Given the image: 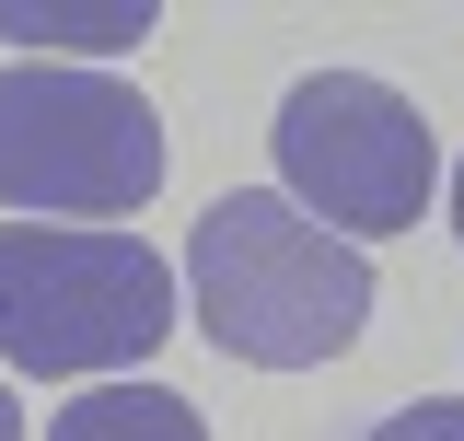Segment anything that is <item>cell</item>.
<instances>
[{
	"label": "cell",
	"instance_id": "obj_1",
	"mask_svg": "<svg viewBox=\"0 0 464 441\" xmlns=\"http://www.w3.org/2000/svg\"><path fill=\"white\" fill-rule=\"evenodd\" d=\"M186 290H198L209 348L221 360H256V372H314V360H337L348 337L372 326L360 244H337L325 220H302L290 198H244V186L198 220Z\"/></svg>",
	"mask_w": 464,
	"mask_h": 441
},
{
	"label": "cell",
	"instance_id": "obj_2",
	"mask_svg": "<svg viewBox=\"0 0 464 441\" xmlns=\"http://www.w3.org/2000/svg\"><path fill=\"white\" fill-rule=\"evenodd\" d=\"M174 337V268L140 232L0 220V360L12 372H128Z\"/></svg>",
	"mask_w": 464,
	"mask_h": 441
},
{
	"label": "cell",
	"instance_id": "obj_3",
	"mask_svg": "<svg viewBox=\"0 0 464 441\" xmlns=\"http://www.w3.org/2000/svg\"><path fill=\"white\" fill-rule=\"evenodd\" d=\"M163 186V116L105 70H58V58H12L0 70V198L12 220H82L116 232L151 210Z\"/></svg>",
	"mask_w": 464,
	"mask_h": 441
},
{
	"label": "cell",
	"instance_id": "obj_4",
	"mask_svg": "<svg viewBox=\"0 0 464 441\" xmlns=\"http://www.w3.org/2000/svg\"><path fill=\"white\" fill-rule=\"evenodd\" d=\"M267 152H279V174H290V210L325 220L337 244L348 232H418L430 186H441L430 116L406 105L395 82H372V70H314V82H290Z\"/></svg>",
	"mask_w": 464,
	"mask_h": 441
},
{
	"label": "cell",
	"instance_id": "obj_5",
	"mask_svg": "<svg viewBox=\"0 0 464 441\" xmlns=\"http://www.w3.org/2000/svg\"><path fill=\"white\" fill-rule=\"evenodd\" d=\"M47 441H209V418L163 384H93L47 418Z\"/></svg>",
	"mask_w": 464,
	"mask_h": 441
},
{
	"label": "cell",
	"instance_id": "obj_6",
	"mask_svg": "<svg viewBox=\"0 0 464 441\" xmlns=\"http://www.w3.org/2000/svg\"><path fill=\"white\" fill-rule=\"evenodd\" d=\"M0 35L35 47V58H58V47H140L151 35V0H0Z\"/></svg>",
	"mask_w": 464,
	"mask_h": 441
},
{
	"label": "cell",
	"instance_id": "obj_7",
	"mask_svg": "<svg viewBox=\"0 0 464 441\" xmlns=\"http://www.w3.org/2000/svg\"><path fill=\"white\" fill-rule=\"evenodd\" d=\"M372 441H464V407H453V395H418V407H395Z\"/></svg>",
	"mask_w": 464,
	"mask_h": 441
},
{
	"label": "cell",
	"instance_id": "obj_8",
	"mask_svg": "<svg viewBox=\"0 0 464 441\" xmlns=\"http://www.w3.org/2000/svg\"><path fill=\"white\" fill-rule=\"evenodd\" d=\"M0 441H24V407H12V384H0Z\"/></svg>",
	"mask_w": 464,
	"mask_h": 441
},
{
	"label": "cell",
	"instance_id": "obj_9",
	"mask_svg": "<svg viewBox=\"0 0 464 441\" xmlns=\"http://www.w3.org/2000/svg\"><path fill=\"white\" fill-rule=\"evenodd\" d=\"M453 232H464V163H453Z\"/></svg>",
	"mask_w": 464,
	"mask_h": 441
}]
</instances>
